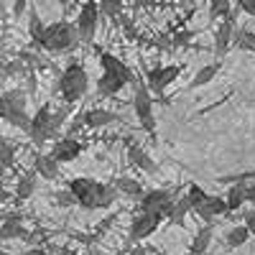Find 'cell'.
Here are the masks:
<instances>
[{
	"mask_svg": "<svg viewBox=\"0 0 255 255\" xmlns=\"http://www.w3.org/2000/svg\"><path fill=\"white\" fill-rule=\"evenodd\" d=\"M232 13V0H209V15L212 18H225Z\"/></svg>",
	"mask_w": 255,
	"mask_h": 255,
	"instance_id": "29",
	"label": "cell"
},
{
	"mask_svg": "<svg viewBox=\"0 0 255 255\" xmlns=\"http://www.w3.org/2000/svg\"><path fill=\"white\" fill-rule=\"evenodd\" d=\"M100 5V15H108V18H120L123 8H125V0H97Z\"/></svg>",
	"mask_w": 255,
	"mask_h": 255,
	"instance_id": "27",
	"label": "cell"
},
{
	"mask_svg": "<svg viewBox=\"0 0 255 255\" xmlns=\"http://www.w3.org/2000/svg\"><path fill=\"white\" fill-rule=\"evenodd\" d=\"M79 153H82V143H79L74 135L59 138V140L54 143V148H51V156H54V161H59V163H69V161H74Z\"/></svg>",
	"mask_w": 255,
	"mask_h": 255,
	"instance_id": "14",
	"label": "cell"
},
{
	"mask_svg": "<svg viewBox=\"0 0 255 255\" xmlns=\"http://www.w3.org/2000/svg\"><path fill=\"white\" fill-rule=\"evenodd\" d=\"M245 204H255V186L253 184L245 186Z\"/></svg>",
	"mask_w": 255,
	"mask_h": 255,
	"instance_id": "38",
	"label": "cell"
},
{
	"mask_svg": "<svg viewBox=\"0 0 255 255\" xmlns=\"http://www.w3.org/2000/svg\"><path fill=\"white\" fill-rule=\"evenodd\" d=\"M153 255H166V253H161V250H153Z\"/></svg>",
	"mask_w": 255,
	"mask_h": 255,
	"instance_id": "44",
	"label": "cell"
},
{
	"mask_svg": "<svg viewBox=\"0 0 255 255\" xmlns=\"http://www.w3.org/2000/svg\"><path fill=\"white\" fill-rule=\"evenodd\" d=\"M100 64H102V77L97 79V92L102 97H115L125 84L135 79L133 72L125 67V61H120L115 54H100Z\"/></svg>",
	"mask_w": 255,
	"mask_h": 255,
	"instance_id": "2",
	"label": "cell"
},
{
	"mask_svg": "<svg viewBox=\"0 0 255 255\" xmlns=\"http://www.w3.org/2000/svg\"><path fill=\"white\" fill-rule=\"evenodd\" d=\"M64 118H67V108H61V110H54V113H51V125H54V130H59V128H61Z\"/></svg>",
	"mask_w": 255,
	"mask_h": 255,
	"instance_id": "35",
	"label": "cell"
},
{
	"mask_svg": "<svg viewBox=\"0 0 255 255\" xmlns=\"http://www.w3.org/2000/svg\"><path fill=\"white\" fill-rule=\"evenodd\" d=\"M207 207H209L212 212H215V217L227 215V212H230V209H227V199H225V197H212V194H209V197H207Z\"/></svg>",
	"mask_w": 255,
	"mask_h": 255,
	"instance_id": "31",
	"label": "cell"
},
{
	"mask_svg": "<svg viewBox=\"0 0 255 255\" xmlns=\"http://www.w3.org/2000/svg\"><path fill=\"white\" fill-rule=\"evenodd\" d=\"M189 38H191V33H189V31H186V33H179V36H176V44H186Z\"/></svg>",
	"mask_w": 255,
	"mask_h": 255,
	"instance_id": "40",
	"label": "cell"
},
{
	"mask_svg": "<svg viewBox=\"0 0 255 255\" xmlns=\"http://www.w3.org/2000/svg\"><path fill=\"white\" fill-rule=\"evenodd\" d=\"M220 67H222V64L215 61V64H207V67L197 69V74L191 77V82H189V90H197V87H204V84H209L212 79L220 74Z\"/></svg>",
	"mask_w": 255,
	"mask_h": 255,
	"instance_id": "20",
	"label": "cell"
},
{
	"mask_svg": "<svg viewBox=\"0 0 255 255\" xmlns=\"http://www.w3.org/2000/svg\"><path fill=\"white\" fill-rule=\"evenodd\" d=\"M23 255H49L46 250H41V248H33V250H26Z\"/></svg>",
	"mask_w": 255,
	"mask_h": 255,
	"instance_id": "41",
	"label": "cell"
},
{
	"mask_svg": "<svg viewBox=\"0 0 255 255\" xmlns=\"http://www.w3.org/2000/svg\"><path fill=\"white\" fill-rule=\"evenodd\" d=\"M128 158H130V163H133L135 168H140L143 174H156V171H158V163H156L151 156H148L138 143H130V145H128Z\"/></svg>",
	"mask_w": 255,
	"mask_h": 255,
	"instance_id": "16",
	"label": "cell"
},
{
	"mask_svg": "<svg viewBox=\"0 0 255 255\" xmlns=\"http://www.w3.org/2000/svg\"><path fill=\"white\" fill-rule=\"evenodd\" d=\"M26 135L33 140V145H44L46 140H51L56 135L54 125H51V105H41V108L31 115V128H28Z\"/></svg>",
	"mask_w": 255,
	"mask_h": 255,
	"instance_id": "7",
	"label": "cell"
},
{
	"mask_svg": "<svg viewBox=\"0 0 255 255\" xmlns=\"http://www.w3.org/2000/svg\"><path fill=\"white\" fill-rule=\"evenodd\" d=\"M174 207V197L168 194L166 189H151V191H143L140 197V209L143 212H161V215L168 220V212Z\"/></svg>",
	"mask_w": 255,
	"mask_h": 255,
	"instance_id": "11",
	"label": "cell"
},
{
	"mask_svg": "<svg viewBox=\"0 0 255 255\" xmlns=\"http://www.w3.org/2000/svg\"><path fill=\"white\" fill-rule=\"evenodd\" d=\"M250 179H255V168L253 171H245V174H235V176H225V179H220L222 184H227V181H250Z\"/></svg>",
	"mask_w": 255,
	"mask_h": 255,
	"instance_id": "34",
	"label": "cell"
},
{
	"mask_svg": "<svg viewBox=\"0 0 255 255\" xmlns=\"http://www.w3.org/2000/svg\"><path fill=\"white\" fill-rule=\"evenodd\" d=\"M33 171L41 176V179H46V181H54L59 179V161H54V156L49 153H36L33 156Z\"/></svg>",
	"mask_w": 255,
	"mask_h": 255,
	"instance_id": "17",
	"label": "cell"
},
{
	"mask_svg": "<svg viewBox=\"0 0 255 255\" xmlns=\"http://www.w3.org/2000/svg\"><path fill=\"white\" fill-rule=\"evenodd\" d=\"M0 120L13 125V128H18V130L28 133L31 115L26 110V92H20V90L0 92Z\"/></svg>",
	"mask_w": 255,
	"mask_h": 255,
	"instance_id": "3",
	"label": "cell"
},
{
	"mask_svg": "<svg viewBox=\"0 0 255 255\" xmlns=\"http://www.w3.org/2000/svg\"><path fill=\"white\" fill-rule=\"evenodd\" d=\"M189 212H191V202L184 194V197L174 199V207H171V212H168V220H171L174 225H179V227H184V220H186Z\"/></svg>",
	"mask_w": 255,
	"mask_h": 255,
	"instance_id": "22",
	"label": "cell"
},
{
	"mask_svg": "<svg viewBox=\"0 0 255 255\" xmlns=\"http://www.w3.org/2000/svg\"><path fill=\"white\" fill-rule=\"evenodd\" d=\"M44 28H46V23L41 20L38 10H36V8H31V10H28V33H31V38H33V44H36V46L41 44V36H44Z\"/></svg>",
	"mask_w": 255,
	"mask_h": 255,
	"instance_id": "26",
	"label": "cell"
},
{
	"mask_svg": "<svg viewBox=\"0 0 255 255\" xmlns=\"http://www.w3.org/2000/svg\"><path fill=\"white\" fill-rule=\"evenodd\" d=\"M163 220H166V217L161 215V212H143V209H140V215L133 217L130 238H133L135 243H140V240H145V238H151Z\"/></svg>",
	"mask_w": 255,
	"mask_h": 255,
	"instance_id": "10",
	"label": "cell"
},
{
	"mask_svg": "<svg viewBox=\"0 0 255 255\" xmlns=\"http://www.w3.org/2000/svg\"><path fill=\"white\" fill-rule=\"evenodd\" d=\"M245 227L250 230V235L255 238V212H248V215H245Z\"/></svg>",
	"mask_w": 255,
	"mask_h": 255,
	"instance_id": "37",
	"label": "cell"
},
{
	"mask_svg": "<svg viewBox=\"0 0 255 255\" xmlns=\"http://www.w3.org/2000/svg\"><path fill=\"white\" fill-rule=\"evenodd\" d=\"M54 202H56L59 207H72V204H77V199H74V194L69 191V186H67V189H59L56 194H54Z\"/></svg>",
	"mask_w": 255,
	"mask_h": 255,
	"instance_id": "32",
	"label": "cell"
},
{
	"mask_svg": "<svg viewBox=\"0 0 255 255\" xmlns=\"http://www.w3.org/2000/svg\"><path fill=\"white\" fill-rule=\"evenodd\" d=\"M232 33H235V10L230 15L222 18V23L217 26V33H215V54L217 56H225L232 46Z\"/></svg>",
	"mask_w": 255,
	"mask_h": 255,
	"instance_id": "13",
	"label": "cell"
},
{
	"mask_svg": "<svg viewBox=\"0 0 255 255\" xmlns=\"http://www.w3.org/2000/svg\"><path fill=\"white\" fill-rule=\"evenodd\" d=\"M87 90H90V77H87V72H84V67L82 64H69L59 77V92H61L64 102L67 105L79 102L84 95H87Z\"/></svg>",
	"mask_w": 255,
	"mask_h": 255,
	"instance_id": "5",
	"label": "cell"
},
{
	"mask_svg": "<svg viewBox=\"0 0 255 255\" xmlns=\"http://www.w3.org/2000/svg\"><path fill=\"white\" fill-rule=\"evenodd\" d=\"M82 120L87 128H108L113 123H123V115L105 110V108H90L87 113H82Z\"/></svg>",
	"mask_w": 255,
	"mask_h": 255,
	"instance_id": "15",
	"label": "cell"
},
{
	"mask_svg": "<svg viewBox=\"0 0 255 255\" xmlns=\"http://www.w3.org/2000/svg\"><path fill=\"white\" fill-rule=\"evenodd\" d=\"M36 179H38V174L33 171H26L23 176L18 179V184H15V199L18 202H26V199H31L33 197V191H36Z\"/></svg>",
	"mask_w": 255,
	"mask_h": 255,
	"instance_id": "18",
	"label": "cell"
},
{
	"mask_svg": "<svg viewBox=\"0 0 255 255\" xmlns=\"http://www.w3.org/2000/svg\"><path fill=\"white\" fill-rule=\"evenodd\" d=\"M13 158H15V145L5 138H0V168L13 166Z\"/></svg>",
	"mask_w": 255,
	"mask_h": 255,
	"instance_id": "28",
	"label": "cell"
},
{
	"mask_svg": "<svg viewBox=\"0 0 255 255\" xmlns=\"http://www.w3.org/2000/svg\"><path fill=\"white\" fill-rule=\"evenodd\" d=\"M186 197H189V202H191V209H194L197 204H202L209 194H207V191L199 186V184H189V189H186Z\"/></svg>",
	"mask_w": 255,
	"mask_h": 255,
	"instance_id": "30",
	"label": "cell"
},
{
	"mask_svg": "<svg viewBox=\"0 0 255 255\" xmlns=\"http://www.w3.org/2000/svg\"><path fill=\"white\" fill-rule=\"evenodd\" d=\"M212 225H202L199 230H197V235H194V240H191V248H189V255H204L207 253V248H209V243H212Z\"/></svg>",
	"mask_w": 255,
	"mask_h": 255,
	"instance_id": "19",
	"label": "cell"
},
{
	"mask_svg": "<svg viewBox=\"0 0 255 255\" xmlns=\"http://www.w3.org/2000/svg\"><path fill=\"white\" fill-rule=\"evenodd\" d=\"M5 240H28V232L23 225V215L20 212H10L5 215V220L0 222V243Z\"/></svg>",
	"mask_w": 255,
	"mask_h": 255,
	"instance_id": "12",
	"label": "cell"
},
{
	"mask_svg": "<svg viewBox=\"0 0 255 255\" xmlns=\"http://www.w3.org/2000/svg\"><path fill=\"white\" fill-rule=\"evenodd\" d=\"M250 238H253V235H250V230H248L245 225H235V227L227 230L225 245H227V248H240V245H245Z\"/></svg>",
	"mask_w": 255,
	"mask_h": 255,
	"instance_id": "24",
	"label": "cell"
},
{
	"mask_svg": "<svg viewBox=\"0 0 255 255\" xmlns=\"http://www.w3.org/2000/svg\"><path fill=\"white\" fill-rule=\"evenodd\" d=\"M97 23H100V5L97 0H84L82 8H79V15H77V33H79V41L84 44H92V38L97 33Z\"/></svg>",
	"mask_w": 255,
	"mask_h": 255,
	"instance_id": "8",
	"label": "cell"
},
{
	"mask_svg": "<svg viewBox=\"0 0 255 255\" xmlns=\"http://www.w3.org/2000/svg\"><path fill=\"white\" fill-rule=\"evenodd\" d=\"M26 8H28V0H15V3H13V15H15V18H20Z\"/></svg>",
	"mask_w": 255,
	"mask_h": 255,
	"instance_id": "36",
	"label": "cell"
},
{
	"mask_svg": "<svg viewBox=\"0 0 255 255\" xmlns=\"http://www.w3.org/2000/svg\"><path fill=\"white\" fill-rule=\"evenodd\" d=\"M79 44V33L77 26L67 23V20H56V23L44 28V36H41V49H46L51 54H64V51H72Z\"/></svg>",
	"mask_w": 255,
	"mask_h": 255,
	"instance_id": "4",
	"label": "cell"
},
{
	"mask_svg": "<svg viewBox=\"0 0 255 255\" xmlns=\"http://www.w3.org/2000/svg\"><path fill=\"white\" fill-rule=\"evenodd\" d=\"M69 191L74 194L77 204L84 209H105L115 204L118 191L113 184H102L97 179H87V176H77L69 181Z\"/></svg>",
	"mask_w": 255,
	"mask_h": 255,
	"instance_id": "1",
	"label": "cell"
},
{
	"mask_svg": "<svg viewBox=\"0 0 255 255\" xmlns=\"http://www.w3.org/2000/svg\"><path fill=\"white\" fill-rule=\"evenodd\" d=\"M176 3H181V5H186V3H191V0H176Z\"/></svg>",
	"mask_w": 255,
	"mask_h": 255,
	"instance_id": "43",
	"label": "cell"
},
{
	"mask_svg": "<svg viewBox=\"0 0 255 255\" xmlns=\"http://www.w3.org/2000/svg\"><path fill=\"white\" fill-rule=\"evenodd\" d=\"M113 186H115V191L118 194H128V197H143V186H140V181H135V179H128V176H115L113 179Z\"/></svg>",
	"mask_w": 255,
	"mask_h": 255,
	"instance_id": "21",
	"label": "cell"
},
{
	"mask_svg": "<svg viewBox=\"0 0 255 255\" xmlns=\"http://www.w3.org/2000/svg\"><path fill=\"white\" fill-rule=\"evenodd\" d=\"M130 255H145V248H135V250H133Z\"/></svg>",
	"mask_w": 255,
	"mask_h": 255,
	"instance_id": "42",
	"label": "cell"
},
{
	"mask_svg": "<svg viewBox=\"0 0 255 255\" xmlns=\"http://www.w3.org/2000/svg\"><path fill=\"white\" fill-rule=\"evenodd\" d=\"M8 199H10V194H8L5 186H3V179H0V204H5Z\"/></svg>",
	"mask_w": 255,
	"mask_h": 255,
	"instance_id": "39",
	"label": "cell"
},
{
	"mask_svg": "<svg viewBox=\"0 0 255 255\" xmlns=\"http://www.w3.org/2000/svg\"><path fill=\"white\" fill-rule=\"evenodd\" d=\"M235 3H238V10H243L245 15L255 18V0H235Z\"/></svg>",
	"mask_w": 255,
	"mask_h": 255,
	"instance_id": "33",
	"label": "cell"
},
{
	"mask_svg": "<svg viewBox=\"0 0 255 255\" xmlns=\"http://www.w3.org/2000/svg\"><path fill=\"white\" fill-rule=\"evenodd\" d=\"M133 110H135V118L140 123V128L145 133H156V115H153V92L148 90V84L140 82V79H133Z\"/></svg>",
	"mask_w": 255,
	"mask_h": 255,
	"instance_id": "6",
	"label": "cell"
},
{
	"mask_svg": "<svg viewBox=\"0 0 255 255\" xmlns=\"http://www.w3.org/2000/svg\"><path fill=\"white\" fill-rule=\"evenodd\" d=\"M232 44H235L238 49H243V51H253L255 54V33L248 31V28H235V33H232Z\"/></svg>",
	"mask_w": 255,
	"mask_h": 255,
	"instance_id": "25",
	"label": "cell"
},
{
	"mask_svg": "<svg viewBox=\"0 0 255 255\" xmlns=\"http://www.w3.org/2000/svg\"><path fill=\"white\" fill-rule=\"evenodd\" d=\"M0 255H5V253H0Z\"/></svg>",
	"mask_w": 255,
	"mask_h": 255,
	"instance_id": "45",
	"label": "cell"
},
{
	"mask_svg": "<svg viewBox=\"0 0 255 255\" xmlns=\"http://www.w3.org/2000/svg\"><path fill=\"white\" fill-rule=\"evenodd\" d=\"M184 72L181 64H168V67H153L151 72H148L145 77V84H148V90L156 92V95H163L168 84H174L179 79V74Z\"/></svg>",
	"mask_w": 255,
	"mask_h": 255,
	"instance_id": "9",
	"label": "cell"
},
{
	"mask_svg": "<svg viewBox=\"0 0 255 255\" xmlns=\"http://www.w3.org/2000/svg\"><path fill=\"white\" fill-rule=\"evenodd\" d=\"M245 186H248V181H232L227 197H225L230 212H232V209H240V207L245 204Z\"/></svg>",
	"mask_w": 255,
	"mask_h": 255,
	"instance_id": "23",
	"label": "cell"
}]
</instances>
